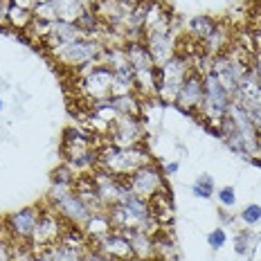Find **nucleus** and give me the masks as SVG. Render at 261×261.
I'll return each mask as SVG.
<instances>
[{"mask_svg": "<svg viewBox=\"0 0 261 261\" xmlns=\"http://www.w3.org/2000/svg\"><path fill=\"white\" fill-rule=\"evenodd\" d=\"M65 230H68V223H65L52 207H45L41 212V219H39V223H36V230H34L32 241H30L34 254H41L43 250L57 246V243L61 241Z\"/></svg>", "mask_w": 261, "mask_h": 261, "instance_id": "nucleus-4", "label": "nucleus"}, {"mask_svg": "<svg viewBox=\"0 0 261 261\" xmlns=\"http://www.w3.org/2000/svg\"><path fill=\"white\" fill-rule=\"evenodd\" d=\"M142 138H144L142 117H122L119 115L115 122H113L108 142L115 146H135V144H142Z\"/></svg>", "mask_w": 261, "mask_h": 261, "instance_id": "nucleus-6", "label": "nucleus"}, {"mask_svg": "<svg viewBox=\"0 0 261 261\" xmlns=\"http://www.w3.org/2000/svg\"><path fill=\"white\" fill-rule=\"evenodd\" d=\"M124 237L128 239L133 254L138 261H155V237H149L140 230H124Z\"/></svg>", "mask_w": 261, "mask_h": 261, "instance_id": "nucleus-12", "label": "nucleus"}, {"mask_svg": "<svg viewBox=\"0 0 261 261\" xmlns=\"http://www.w3.org/2000/svg\"><path fill=\"white\" fill-rule=\"evenodd\" d=\"M149 212H151V216H153V219L160 223L162 227H167V223H171V219H173V205H171L169 189L155 194L153 198L149 200Z\"/></svg>", "mask_w": 261, "mask_h": 261, "instance_id": "nucleus-14", "label": "nucleus"}, {"mask_svg": "<svg viewBox=\"0 0 261 261\" xmlns=\"http://www.w3.org/2000/svg\"><path fill=\"white\" fill-rule=\"evenodd\" d=\"M151 153L144 144H135V146H115L111 142H106L99 149V162L97 169L111 173L115 178L126 180L128 176H133L138 169H142L144 165H151Z\"/></svg>", "mask_w": 261, "mask_h": 261, "instance_id": "nucleus-1", "label": "nucleus"}, {"mask_svg": "<svg viewBox=\"0 0 261 261\" xmlns=\"http://www.w3.org/2000/svg\"><path fill=\"white\" fill-rule=\"evenodd\" d=\"M99 250H104L106 254H111L113 259L117 261H135V254H133V248H130L128 239L124 237V232H117L113 230L108 237H104L99 243H95Z\"/></svg>", "mask_w": 261, "mask_h": 261, "instance_id": "nucleus-11", "label": "nucleus"}, {"mask_svg": "<svg viewBox=\"0 0 261 261\" xmlns=\"http://www.w3.org/2000/svg\"><path fill=\"white\" fill-rule=\"evenodd\" d=\"M52 7L57 20H63V23H77L86 9H92L84 0H52Z\"/></svg>", "mask_w": 261, "mask_h": 261, "instance_id": "nucleus-13", "label": "nucleus"}, {"mask_svg": "<svg viewBox=\"0 0 261 261\" xmlns=\"http://www.w3.org/2000/svg\"><path fill=\"white\" fill-rule=\"evenodd\" d=\"M203 97H205L203 74L192 72L187 79H185V84L180 86V90H178L176 101H173V104L180 108V111H185V113H198L200 104H203Z\"/></svg>", "mask_w": 261, "mask_h": 261, "instance_id": "nucleus-8", "label": "nucleus"}, {"mask_svg": "<svg viewBox=\"0 0 261 261\" xmlns=\"http://www.w3.org/2000/svg\"><path fill=\"white\" fill-rule=\"evenodd\" d=\"M101 52H104V45L95 39H77V41L63 43V45H57L50 50L52 57L70 70H81L86 65L99 61Z\"/></svg>", "mask_w": 261, "mask_h": 261, "instance_id": "nucleus-2", "label": "nucleus"}, {"mask_svg": "<svg viewBox=\"0 0 261 261\" xmlns=\"http://www.w3.org/2000/svg\"><path fill=\"white\" fill-rule=\"evenodd\" d=\"M7 23L16 27V30H27L32 23H34V12L32 9H23V7H16L12 5L7 12Z\"/></svg>", "mask_w": 261, "mask_h": 261, "instance_id": "nucleus-17", "label": "nucleus"}, {"mask_svg": "<svg viewBox=\"0 0 261 261\" xmlns=\"http://www.w3.org/2000/svg\"><path fill=\"white\" fill-rule=\"evenodd\" d=\"M126 185H128L130 192L142 200H151L155 194H160L167 189L165 173H162V169H158L153 162H151V165H144L142 169H138L133 176H128Z\"/></svg>", "mask_w": 261, "mask_h": 261, "instance_id": "nucleus-5", "label": "nucleus"}, {"mask_svg": "<svg viewBox=\"0 0 261 261\" xmlns=\"http://www.w3.org/2000/svg\"><path fill=\"white\" fill-rule=\"evenodd\" d=\"M241 221L246 227H254L261 223V205L259 203H250L241 210Z\"/></svg>", "mask_w": 261, "mask_h": 261, "instance_id": "nucleus-20", "label": "nucleus"}, {"mask_svg": "<svg viewBox=\"0 0 261 261\" xmlns=\"http://www.w3.org/2000/svg\"><path fill=\"white\" fill-rule=\"evenodd\" d=\"M41 207H25L20 212H16L14 216H9L7 225L12 232V239H16L18 243H30L32 234L36 230V223L41 219Z\"/></svg>", "mask_w": 261, "mask_h": 261, "instance_id": "nucleus-9", "label": "nucleus"}, {"mask_svg": "<svg viewBox=\"0 0 261 261\" xmlns=\"http://www.w3.org/2000/svg\"><path fill=\"white\" fill-rule=\"evenodd\" d=\"M178 171V162L173 160V162H167V165H162V173L165 176H173V173Z\"/></svg>", "mask_w": 261, "mask_h": 261, "instance_id": "nucleus-25", "label": "nucleus"}, {"mask_svg": "<svg viewBox=\"0 0 261 261\" xmlns=\"http://www.w3.org/2000/svg\"><path fill=\"white\" fill-rule=\"evenodd\" d=\"M146 47L151 52V59H153L155 65H165L169 59L176 57L178 52V41L173 32H162V34H149L146 36Z\"/></svg>", "mask_w": 261, "mask_h": 261, "instance_id": "nucleus-10", "label": "nucleus"}, {"mask_svg": "<svg viewBox=\"0 0 261 261\" xmlns=\"http://www.w3.org/2000/svg\"><path fill=\"white\" fill-rule=\"evenodd\" d=\"M216 192V187H214V178L210 176V173H200L198 178H196V182L192 185V194L196 196V198H203V200H207L212 198Z\"/></svg>", "mask_w": 261, "mask_h": 261, "instance_id": "nucleus-18", "label": "nucleus"}, {"mask_svg": "<svg viewBox=\"0 0 261 261\" xmlns=\"http://www.w3.org/2000/svg\"><path fill=\"white\" fill-rule=\"evenodd\" d=\"M207 243H210L212 250H221V248L227 243L225 230H223V227H216V230H212L210 234H207Z\"/></svg>", "mask_w": 261, "mask_h": 261, "instance_id": "nucleus-22", "label": "nucleus"}, {"mask_svg": "<svg viewBox=\"0 0 261 261\" xmlns=\"http://www.w3.org/2000/svg\"><path fill=\"white\" fill-rule=\"evenodd\" d=\"M12 5L23 7V9H32V12H34V7L39 5V0H12Z\"/></svg>", "mask_w": 261, "mask_h": 261, "instance_id": "nucleus-23", "label": "nucleus"}, {"mask_svg": "<svg viewBox=\"0 0 261 261\" xmlns=\"http://www.w3.org/2000/svg\"><path fill=\"white\" fill-rule=\"evenodd\" d=\"M219 203H221V207H234L237 205V189L232 187V185H227V187H221L219 189Z\"/></svg>", "mask_w": 261, "mask_h": 261, "instance_id": "nucleus-21", "label": "nucleus"}, {"mask_svg": "<svg viewBox=\"0 0 261 261\" xmlns=\"http://www.w3.org/2000/svg\"><path fill=\"white\" fill-rule=\"evenodd\" d=\"M216 25L219 23H216L214 18H210V16H198V18H194L192 23H189V36L203 43L212 32L216 30Z\"/></svg>", "mask_w": 261, "mask_h": 261, "instance_id": "nucleus-16", "label": "nucleus"}, {"mask_svg": "<svg viewBox=\"0 0 261 261\" xmlns=\"http://www.w3.org/2000/svg\"><path fill=\"white\" fill-rule=\"evenodd\" d=\"M50 207L57 212L61 219L68 223V225H72V227H79V230H84L86 227V223L90 221V216H92V212L88 210V205L84 203V200L79 198L77 194H68L65 198L61 200H57V203H52Z\"/></svg>", "mask_w": 261, "mask_h": 261, "instance_id": "nucleus-7", "label": "nucleus"}, {"mask_svg": "<svg viewBox=\"0 0 261 261\" xmlns=\"http://www.w3.org/2000/svg\"><path fill=\"white\" fill-rule=\"evenodd\" d=\"M259 158H261V146H259Z\"/></svg>", "mask_w": 261, "mask_h": 261, "instance_id": "nucleus-28", "label": "nucleus"}, {"mask_svg": "<svg viewBox=\"0 0 261 261\" xmlns=\"http://www.w3.org/2000/svg\"><path fill=\"white\" fill-rule=\"evenodd\" d=\"M219 216H221V221H223V225H232L234 223V219H232L230 214L225 212V207H221V212H219Z\"/></svg>", "mask_w": 261, "mask_h": 261, "instance_id": "nucleus-26", "label": "nucleus"}, {"mask_svg": "<svg viewBox=\"0 0 261 261\" xmlns=\"http://www.w3.org/2000/svg\"><path fill=\"white\" fill-rule=\"evenodd\" d=\"M254 246H257V237H254L250 230H241L234 237V250H237L239 257H246V254H250V250H252Z\"/></svg>", "mask_w": 261, "mask_h": 261, "instance_id": "nucleus-19", "label": "nucleus"}, {"mask_svg": "<svg viewBox=\"0 0 261 261\" xmlns=\"http://www.w3.org/2000/svg\"><path fill=\"white\" fill-rule=\"evenodd\" d=\"M194 72V65L189 57L176 54L165 65H160V86H158V97L162 101H176V95L185 84V79Z\"/></svg>", "mask_w": 261, "mask_h": 261, "instance_id": "nucleus-3", "label": "nucleus"}, {"mask_svg": "<svg viewBox=\"0 0 261 261\" xmlns=\"http://www.w3.org/2000/svg\"><path fill=\"white\" fill-rule=\"evenodd\" d=\"M3 106H5V104H3V99H0V108H3Z\"/></svg>", "mask_w": 261, "mask_h": 261, "instance_id": "nucleus-27", "label": "nucleus"}, {"mask_svg": "<svg viewBox=\"0 0 261 261\" xmlns=\"http://www.w3.org/2000/svg\"><path fill=\"white\" fill-rule=\"evenodd\" d=\"M252 70L259 74L261 79V47H257V52H254V61H252Z\"/></svg>", "mask_w": 261, "mask_h": 261, "instance_id": "nucleus-24", "label": "nucleus"}, {"mask_svg": "<svg viewBox=\"0 0 261 261\" xmlns=\"http://www.w3.org/2000/svg\"><path fill=\"white\" fill-rule=\"evenodd\" d=\"M111 104L115 108L117 115H122V117H140V113H142V99H140L135 92L113 97Z\"/></svg>", "mask_w": 261, "mask_h": 261, "instance_id": "nucleus-15", "label": "nucleus"}]
</instances>
